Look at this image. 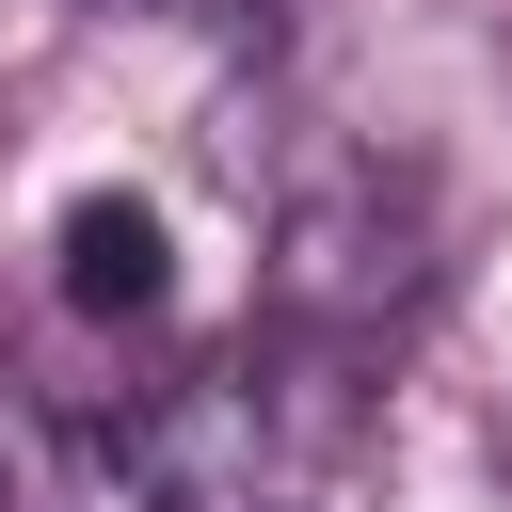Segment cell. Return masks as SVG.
<instances>
[{"label": "cell", "mask_w": 512, "mask_h": 512, "mask_svg": "<svg viewBox=\"0 0 512 512\" xmlns=\"http://www.w3.org/2000/svg\"><path fill=\"white\" fill-rule=\"evenodd\" d=\"M176 272H160V208H128V192H80L64 208V304L80 320H144Z\"/></svg>", "instance_id": "obj_2"}, {"label": "cell", "mask_w": 512, "mask_h": 512, "mask_svg": "<svg viewBox=\"0 0 512 512\" xmlns=\"http://www.w3.org/2000/svg\"><path fill=\"white\" fill-rule=\"evenodd\" d=\"M336 432H352L336 368L288 336H240L128 416V480H144V512H320Z\"/></svg>", "instance_id": "obj_1"}]
</instances>
